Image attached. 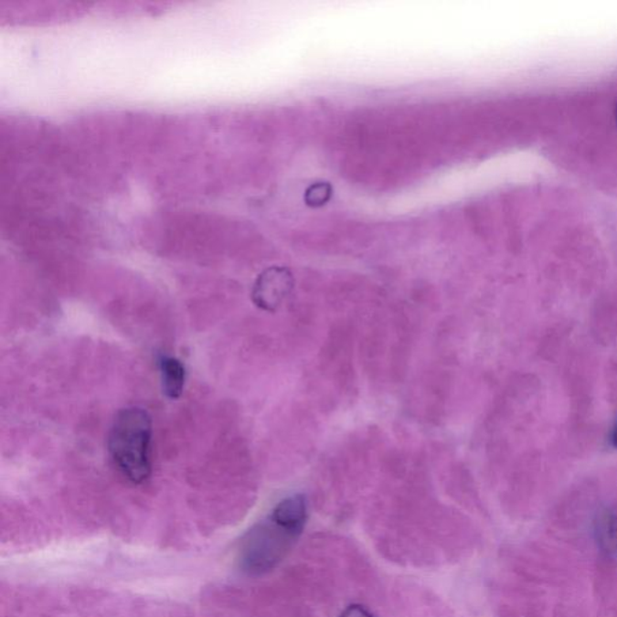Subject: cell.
Returning a JSON list of instances; mask_svg holds the SVG:
<instances>
[{
	"instance_id": "cell-2",
	"label": "cell",
	"mask_w": 617,
	"mask_h": 617,
	"mask_svg": "<svg viewBox=\"0 0 617 617\" xmlns=\"http://www.w3.org/2000/svg\"><path fill=\"white\" fill-rule=\"evenodd\" d=\"M301 536V533L287 528L269 515L242 541L239 555L241 569L253 577L269 573L289 555Z\"/></svg>"
},
{
	"instance_id": "cell-1",
	"label": "cell",
	"mask_w": 617,
	"mask_h": 617,
	"mask_svg": "<svg viewBox=\"0 0 617 617\" xmlns=\"http://www.w3.org/2000/svg\"><path fill=\"white\" fill-rule=\"evenodd\" d=\"M153 418L140 407L121 409L110 427V456L121 474L133 484L146 483L153 474Z\"/></svg>"
},
{
	"instance_id": "cell-3",
	"label": "cell",
	"mask_w": 617,
	"mask_h": 617,
	"mask_svg": "<svg viewBox=\"0 0 617 617\" xmlns=\"http://www.w3.org/2000/svg\"><path fill=\"white\" fill-rule=\"evenodd\" d=\"M294 289V278L289 268L274 266L257 276L251 299L257 308L275 313Z\"/></svg>"
},
{
	"instance_id": "cell-7",
	"label": "cell",
	"mask_w": 617,
	"mask_h": 617,
	"mask_svg": "<svg viewBox=\"0 0 617 617\" xmlns=\"http://www.w3.org/2000/svg\"><path fill=\"white\" fill-rule=\"evenodd\" d=\"M339 617H377L362 604H351L349 607L344 609Z\"/></svg>"
},
{
	"instance_id": "cell-6",
	"label": "cell",
	"mask_w": 617,
	"mask_h": 617,
	"mask_svg": "<svg viewBox=\"0 0 617 617\" xmlns=\"http://www.w3.org/2000/svg\"><path fill=\"white\" fill-rule=\"evenodd\" d=\"M594 537L601 554L608 558L617 556V509L601 511L594 522Z\"/></svg>"
},
{
	"instance_id": "cell-8",
	"label": "cell",
	"mask_w": 617,
	"mask_h": 617,
	"mask_svg": "<svg viewBox=\"0 0 617 617\" xmlns=\"http://www.w3.org/2000/svg\"><path fill=\"white\" fill-rule=\"evenodd\" d=\"M314 193L315 195L313 196V198L308 200L309 203H312L313 206H316V203L323 204L325 202V199L328 198L329 196V189L325 191L324 185H319V186L314 187Z\"/></svg>"
},
{
	"instance_id": "cell-9",
	"label": "cell",
	"mask_w": 617,
	"mask_h": 617,
	"mask_svg": "<svg viewBox=\"0 0 617 617\" xmlns=\"http://www.w3.org/2000/svg\"><path fill=\"white\" fill-rule=\"evenodd\" d=\"M609 441H611L612 448L617 450V415L614 423H612L611 434H609Z\"/></svg>"
},
{
	"instance_id": "cell-4",
	"label": "cell",
	"mask_w": 617,
	"mask_h": 617,
	"mask_svg": "<svg viewBox=\"0 0 617 617\" xmlns=\"http://www.w3.org/2000/svg\"><path fill=\"white\" fill-rule=\"evenodd\" d=\"M163 395L170 400H177L183 396L186 385V367L174 356L161 355L158 357Z\"/></svg>"
},
{
	"instance_id": "cell-5",
	"label": "cell",
	"mask_w": 617,
	"mask_h": 617,
	"mask_svg": "<svg viewBox=\"0 0 617 617\" xmlns=\"http://www.w3.org/2000/svg\"><path fill=\"white\" fill-rule=\"evenodd\" d=\"M269 515L287 528L303 535L308 522V502L303 495H290L280 501Z\"/></svg>"
}]
</instances>
